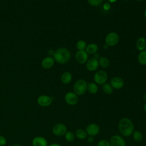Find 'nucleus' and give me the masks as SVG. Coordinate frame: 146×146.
Segmentation results:
<instances>
[{
  "mask_svg": "<svg viewBox=\"0 0 146 146\" xmlns=\"http://www.w3.org/2000/svg\"><path fill=\"white\" fill-rule=\"evenodd\" d=\"M96 146H111L108 140L106 139H102L98 141Z\"/></svg>",
  "mask_w": 146,
  "mask_h": 146,
  "instance_id": "nucleus-28",
  "label": "nucleus"
},
{
  "mask_svg": "<svg viewBox=\"0 0 146 146\" xmlns=\"http://www.w3.org/2000/svg\"><path fill=\"white\" fill-rule=\"evenodd\" d=\"M99 47L96 43H90L87 46L85 51L88 54H94L98 51Z\"/></svg>",
  "mask_w": 146,
  "mask_h": 146,
  "instance_id": "nucleus-18",
  "label": "nucleus"
},
{
  "mask_svg": "<svg viewBox=\"0 0 146 146\" xmlns=\"http://www.w3.org/2000/svg\"><path fill=\"white\" fill-rule=\"evenodd\" d=\"M139 63L142 65H146V50L140 51L137 56Z\"/></svg>",
  "mask_w": 146,
  "mask_h": 146,
  "instance_id": "nucleus-22",
  "label": "nucleus"
},
{
  "mask_svg": "<svg viewBox=\"0 0 146 146\" xmlns=\"http://www.w3.org/2000/svg\"><path fill=\"white\" fill-rule=\"evenodd\" d=\"M119 40L118 34L115 32L108 33L105 38V43L108 46H113L117 44Z\"/></svg>",
  "mask_w": 146,
  "mask_h": 146,
  "instance_id": "nucleus-6",
  "label": "nucleus"
},
{
  "mask_svg": "<svg viewBox=\"0 0 146 146\" xmlns=\"http://www.w3.org/2000/svg\"><path fill=\"white\" fill-rule=\"evenodd\" d=\"M118 129L121 135L124 137L131 136L135 130L133 122L128 117H123L119 120Z\"/></svg>",
  "mask_w": 146,
  "mask_h": 146,
  "instance_id": "nucleus-1",
  "label": "nucleus"
},
{
  "mask_svg": "<svg viewBox=\"0 0 146 146\" xmlns=\"http://www.w3.org/2000/svg\"><path fill=\"white\" fill-rule=\"evenodd\" d=\"M64 136L66 140L69 143L74 141L75 139V133L72 131H67Z\"/></svg>",
  "mask_w": 146,
  "mask_h": 146,
  "instance_id": "nucleus-25",
  "label": "nucleus"
},
{
  "mask_svg": "<svg viewBox=\"0 0 146 146\" xmlns=\"http://www.w3.org/2000/svg\"><path fill=\"white\" fill-rule=\"evenodd\" d=\"M64 100L67 104L75 106L78 103V95L74 92H68L64 95Z\"/></svg>",
  "mask_w": 146,
  "mask_h": 146,
  "instance_id": "nucleus-7",
  "label": "nucleus"
},
{
  "mask_svg": "<svg viewBox=\"0 0 146 146\" xmlns=\"http://www.w3.org/2000/svg\"><path fill=\"white\" fill-rule=\"evenodd\" d=\"M87 46V43L84 40H78L76 44V48L78 50H85Z\"/></svg>",
  "mask_w": 146,
  "mask_h": 146,
  "instance_id": "nucleus-26",
  "label": "nucleus"
},
{
  "mask_svg": "<svg viewBox=\"0 0 146 146\" xmlns=\"http://www.w3.org/2000/svg\"><path fill=\"white\" fill-rule=\"evenodd\" d=\"M110 7V5L109 3H106L104 5V9L108 10Z\"/></svg>",
  "mask_w": 146,
  "mask_h": 146,
  "instance_id": "nucleus-32",
  "label": "nucleus"
},
{
  "mask_svg": "<svg viewBox=\"0 0 146 146\" xmlns=\"http://www.w3.org/2000/svg\"><path fill=\"white\" fill-rule=\"evenodd\" d=\"M98 62L99 65L103 68H107L110 65L109 60L104 56H100L98 59Z\"/></svg>",
  "mask_w": 146,
  "mask_h": 146,
  "instance_id": "nucleus-23",
  "label": "nucleus"
},
{
  "mask_svg": "<svg viewBox=\"0 0 146 146\" xmlns=\"http://www.w3.org/2000/svg\"><path fill=\"white\" fill-rule=\"evenodd\" d=\"M11 146H22V145H20V144H14V145H11Z\"/></svg>",
  "mask_w": 146,
  "mask_h": 146,
  "instance_id": "nucleus-39",
  "label": "nucleus"
},
{
  "mask_svg": "<svg viewBox=\"0 0 146 146\" xmlns=\"http://www.w3.org/2000/svg\"><path fill=\"white\" fill-rule=\"evenodd\" d=\"M87 90V83L83 79H79L77 80L73 86V91L77 95H83L86 93Z\"/></svg>",
  "mask_w": 146,
  "mask_h": 146,
  "instance_id": "nucleus-3",
  "label": "nucleus"
},
{
  "mask_svg": "<svg viewBox=\"0 0 146 146\" xmlns=\"http://www.w3.org/2000/svg\"><path fill=\"white\" fill-rule=\"evenodd\" d=\"M36 101L40 106L46 107L50 106L52 102V99L48 95H41L38 97Z\"/></svg>",
  "mask_w": 146,
  "mask_h": 146,
  "instance_id": "nucleus-10",
  "label": "nucleus"
},
{
  "mask_svg": "<svg viewBox=\"0 0 146 146\" xmlns=\"http://www.w3.org/2000/svg\"><path fill=\"white\" fill-rule=\"evenodd\" d=\"M71 57L70 51L65 47H60L55 51L54 59L55 62L59 64L67 63Z\"/></svg>",
  "mask_w": 146,
  "mask_h": 146,
  "instance_id": "nucleus-2",
  "label": "nucleus"
},
{
  "mask_svg": "<svg viewBox=\"0 0 146 146\" xmlns=\"http://www.w3.org/2000/svg\"><path fill=\"white\" fill-rule=\"evenodd\" d=\"M87 1L90 5L96 7L102 4L103 0H87Z\"/></svg>",
  "mask_w": 146,
  "mask_h": 146,
  "instance_id": "nucleus-27",
  "label": "nucleus"
},
{
  "mask_svg": "<svg viewBox=\"0 0 146 146\" xmlns=\"http://www.w3.org/2000/svg\"><path fill=\"white\" fill-rule=\"evenodd\" d=\"M87 141L90 143H92L94 141V136H88L87 137Z\"/></svg>",
  "mask_w": 146,
  "mask_h": 146,
  "instance_id": "nucleus-30",
  "label": "nucleus"
},
{
  "mask_svg": "<svg viewBox=\"0 0 146 146\" xmlns=\"http://www.w3.org/2000/svg\"><path fill=\"white\" fill-rule=\"evenodd\" d=\"M76 61L79 64H84L88 60V54L85 50H78L75 55Z\"/></svg>",
  "mask_w": 146,
  "mask_h": 146,
  "instance_id": "nucleus-11",
  "label": "nucleus"
},
{
  "mask_svg": "<svg viewBox=\"0 0 146 146\" xmlns=\"http://www.w3.org/2000/svg\"><path fill=\"white\" fill-rule=\"evenodd\" d=\"M33 146H48L47 140L42 136H36L32 140Z\"/></svg>",
  "mask_w": 146,
  "mask_h": 146,
  "instance_id": "nucleus-15",
  "label": "nucleus"
},
{
  "mask_svg": "<svg viewBox=\"0 0 146 146\" xmlns=\"http://www.w3.org/2000/svg\"><path fill=\"white\" fill-rule=\"evenodd\" d=\"M48 146H62V145L58 143H52V144L48 145Z\"/></svg>",
  "mask_w": 146,
  "mask_h": 146,
  "instance_id": "nucleus-34",
  "label": "nucleus"
},
{
  "mask_svg": "<svg viewBox=\"0 0 146 146\" xmlns=\"http://www.w3.org/2000/svg\"><path fill=\"white\" fill-rule=\"evenodd\" d=\"M110 84L113 88L119 90L124 86V82L121 78L119 76H115L110 80Z\"/></svg>",
  "mask_w": 146,
  "mask_h": 146,
  "instance_id": "nucleus-12",
  "label": "nucleus"
},
{
  "mask_svg": "<svg viewBox=\"0 0 146 146\" xmlns=\"http://www.w3.org/2000/svg\"><path fill=\"white\" fill-rule=\"evenodd\" d=\"M55 63V60L54 58L51 56H47L43 58L41 62V65L43 68L45 69H49L51 68Z\"/></svg>",
  "mask_w": 146,
  "mask_h": 146,
  "instance_id": "nucleus-14",
  "label": "nucleus"
},
{
  "mask_svg": "<svg viewBox=\"0 0 146 146\" xmlns=\"http://www.w3.org/2000/svg\"><path fill=\"white\" fill-rule=\"evenodd\" d=\"M109 142L111 146H126L124 139L118 135L112 136L109 140Z\"/></svg>",
  "mask_w": 146,
  "mask_h": 146,
  "instance_id": "nucleus-8",
  "label": "nucleus"
},
{
  "mask_svg": "<svg viewBox=\"0 0 146 146\" xmlns=\"http://www.w3.org/2000/svg\"><path fill=\"white\" fill-rule=\"evenodd\" d=\"M85 130L88 136H92L94 137L99 134L100 132V127L98 124L92 123L87 125Z\"/></svg>",
  "mask_w": 146,
  "mask_h": 146,
  "instance_id": "nucleus-9",
  "label": "nucleus"
},
{
  "mask_svg": "<svg viewBox=\"0 0 146 146\" xmlns=\"http://www.w3.org/2000/svg\"><path fill=\"white\" fill-rule=\"evenodd\" d=\"M7 140L3 135H0V146H4L6 144Z\"/></svg>",
  "mask_w": 146,
  "mask_h": 146,
  "instance_id": "nucleus-29",
  "label": "nucleus"
},
{
  "mask_svg": "<svg viewBox=\"0 0 146 146\" xmlns=\"http://www.w3.org/2000/svg\"><path fill=\"white\" fill-rule=\"evenodd\" d=\"M144 16H145V18H146V9H145V10L144 11Z\"/></svg>",
  "mask_w": 146,
  "mask_h": 146,
  "instance_id": "nucleus-40",
  "label": "nucleus"
},
{
  "mask_svg": "<svg viewBox=\"0 0 146 146\" xmlns=\"http://www.w3.org/2000/svg\"><path fill=\"white\" fill-rule=\"evenodd\" d=\"M136 1H143V0H136Z\"/></svg>",
  "mask_w": 146,
  "mask_h": 146,
  "instance_id": "nucleus-41",
  "label": "nucleus"
},
{
  "mask_svg": "<svg viewBox=\"0 0 146 146\" xmlns=\"http://www.w3.org/2000/svg\"><path fill=\"white\" fill-rule=\"evenodd\" d=\"M109 46L107 45V44H106V43H105V44L104 45V48L105 49H107V48H108V47Z\"/></svg>",
  "mask_w": 146,
  "mask_h": 146,
  "instance_id": "nucleus-36",
  "label": "nucleus"
},
{
  "mask_svg": "<svg viewBox=\"0 0 146 146\" xmlns=\"http://www.w3.org/2000/svg\"><path fill=\"white\" fill-rule=\"evenodd\" d=\"M72 79V75L69 72H65L63 73V74L60 77V80L62 83L64 84H69L71 82Z\"/></svg>",
  "mask_w": 146,
  "mask_h": 146,
  "instance_id": "nucleus-19",
  "label": "nucleus"
},
{
  "mask_svg": "<svg viewBox=\"0 0 146 146\" xmlns=\"http://www.w3.org/2000/svg\"><path fill=\"white\" fill-rule=\"evenodd\" d=\"M123 1H129V0H123Z\"/></svg>",
  "mask_w": 146,
  "mask_h": 146,
  "instance_id": "nucleus-42",
  "label": "nucleus"
},
{
  "mask_svg": "<svg viewBox=\"0 0 146 146\" xmlns=\"http://www.w3.org/2000/svg\"><path fill=\"white\" fill-rule=\"evenodd\" d=\"M143 98H144V100H145V102H146V93L144 94V96H143Z\"/></svg>",
  "mask_w": 146,
  "mask_h": 146,
  "instance_id": "nucleus-37",
  "label": "nucleus"
},
{
  "mask_svg": "<svg viewBox=\"0 0 146 146\" xmlns=\"http://www.w3.org/2000/svg\"><path fill=\"white\" fill-rule=\"evenodd\" d=\"M94 58L95 59H98H98H99V58L100 57V55H99V54H98L97 52L94 54Z\"/></svg>",
  "mask_w": 146,
  "mask_h": 146,
  "instance_id": "nucleus-33",
  "label": "nucleus"
},
{
  "mask_svg": "<svg viewBox=\"0 0 146 146\" xmlns=\"http://www.w3.org/2000/svg\"><path fill=\"white\" fill-rule=\"evenodd\" d=\"M145 41H146V38H145Z\"/></svg>",
  "mask_w": 146,
  "mask_h": 146,
  "instance_id": "nucleus-43",
  "label": "nucleus"
},
{
  "mask_svg": "<svg viewBox=\"0 0 146 146\" xmlns=\"http://www.w3.org/2000/svg\"><path fill=\"white\" fill-rule=\"evenodd\" d=\"M67 131V128L66 125L63 123H56L55 124L52 128V133L56 136H62L64 135V134Z\"/></svg>",
  "mask_w": 146,
  "mask_h": 146,
  "instance_id": "nucleus-5",
  "label": "nucleus"
},
{
  "mask_svg": "<svg viewBox=\"0 0 146 146\" xmlns=\"http://www.w3.org/2000/svg\"><path fill=\"white\" fill-rule=\"evenodd\" d=\"M102 90L104 93L107 95H110L113 92V88L110 84V83H105L104 84H103L102 87Z\"/></svg>",
  "mask_w": 146,
  "mask_h": 146,
  "instance_id": "nucleus-24",
  "label": "nucleus"
},
{
  "mask_svg": "<svg viewBox=\"0 0 146 146\" xmlns=\"http://www.w3.org/2000/svg\"><path fill=\"white\" fill-rule=\"evenodd\" d=\"M88 92L91 94H95L98 91V86L97 84L94 82H89L87 83Z\"/></svg>",
  "mask_w": 146,
  "mask_h": 146,
  "instance_id": "nucleus-21",
  "label": "nucleus"
},
{
  "mask_svg": "<svg viewBox=\"0 0 146 146\" xmlns=\"http://www.w3.org/2000/svg\"><path fill=\"white\" fill-rule=\"evenodd\" d=\"M98 60L92 58L87 60L86 62V68L89 71H94L98 69L99 67Z\"/></svg>",
  "mask_w": 146,
  "mask_h": 146,
  "instance_id": "nucleus-13",
  "label": "nucleus"
},
{
  "mask_svg": "<svg viewBox=\"0 0 146 146\" xmlns=\"http://www.w3.org/2000/svg\"><path fill=\"white\" fill-rule=\"evenodd\" d=\"M116 1V0H108V1H109L110 2H111V3H113V2H115Z\"/></svg>",
  "mask_w": 146,
  "mask_h": 146,
  "instance_id": "nucleus-38",
  "label": "nucleus"
},
{
  "mask_svg": "<svg viewBox=\"0 0 146 146\" xmlns=\"http://www.w3.org/2000/svg\"><path fill=\"white\" fill-rule=\"evenodd\" d=\"M132 135L133 140L136 142H141L143 140V135L142 132L139 130H134Z\"/></svg>",
  "mask_w": 146,
  "mask_h": 146,
  "instance_id": "nucleus-20",
  "label": "nucleus"
},
{
  "mask_svg": "<svg viewBox=\"0 0 146 146\" xmlns=\"http://www.w3.org/2000/svg\"><path fill=\"white\" fill-rule=\"evenodd\" d=\"M75 137L80 140H84L87 139L88 135L86 130L83 128H78L76 130L75 133Z\"/></svg>",
  "mask_w": 146,
  "mask_h": 146,
  "instance_id": "nucleus-17",
  "label": "nucleus"
},
{
  "mask_svg": "<svg viewBox=\"0 0 146 146\" xmlns=\"http://www.w3.org/2000/svg\"><path fill=\"white\" fill-rule=\"evenodd\" d=\"M54 53H55V51H54L53 50H49L48 51V55H49V56H54Z\"/></svg>",
  "mask_w": 146,
  "mask_h": 146,
  "instance_id": "nucleus-31",
  "label": "nucleus"
},
{
  "mask_svg": "<svg viewBox=\"0 0 146 146\" xmlns=\"http://www.w3.org/2000/svg\"><path fill=\"white\" fill-rule=\"evenodd\" d=\"M136 48L138 51H140L145 50L146 48L145 38L143 37L139 38L136 42Z\"/></svg>",
  "mask_w": 146,
  "mask_h": 146,
  "instance_id": "nucleus-16",
  "label": "nucleus"
},
{
  "mask_svg": "<svg viewBox=\"0 0 146 146\" xmlns=\"http://www.w3.org/2000/svg\"><path fill=\"white\" fill-rule=\"evenodd\" d=\"M143 108H144V110L145 112L146 113V102L145 103V104H144V107H143Z\"/></svg>",
  "mask_w": 146,
  "mask_h": 146,
  "instance_id": "nucleus-35",
  "label": "nucleus"
},
{
  "mask_svg": "<svg viewBox=\"0 0 146 146\" xmlns=\"http://www.w3.org/2000/svg\"><path fill=\"white\" fill-rule=\"evenodd\" d=\"M108 79L107 73L103 70H99L95 72L94 76V80L96 84L99 85H103L105 83Z\"/></svg>",
  "mask_w": 146,
  "mask_h": 146,
  "instance_id": "nucleus-4",
  "label": "nucleus"
}]
</instances>
